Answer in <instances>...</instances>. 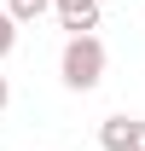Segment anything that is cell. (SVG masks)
I'll return each mask as SVG.
<instances>
[{
  "label": "cell",
  "instance_id": "cell-8",
  "mask_svg": "<svg viewBox=\"0 0 145 151\" xmlns=\"http://www.w3.org/2000/svg\"><path fill=\"white\" fill-rule=\"evenodd\" d=\"M0 6H6V0H0Z\"/></svg>",
  "mask_w": 145,
  "mask_h": 151
},
{
  "label": "cell",
  "instance_id": "cell-3",
  "mask_svg": "<svg viewBox=\"0 0 145 151\" xmlns=\"http://www.w3.org/2000/svg\"><path fill=\"white\" fill-rule=\"evenodd\" d=\"M99 145H105V151H128V145H134V116H105Z\"/></svg>",
  "mask_w": 145,
  "mask_h": 151
},
{
  "label": "cell",
  "instance_id": "cell-2",
  "mask_svg": "<svg viewBox=\"0 0 145 151\" xmlns=\"http://www.w3.org/2000/svg\"><path fill=\"white\" fill-rule=\"evenodd\" d=\"M52 12H58V23H64L70 35H93V29H99V0H58Z\"/></svg>",
  "mask_w": 145,
  "mask_h": 151
},
{
  "label": "cell",
  "instance_id": "cell-1",
  "mask_svg": "<svg viewBox=\"0 0 145 151\" xmlns=\"http://www.w3.org/2000/svg\"><path fill=\"white\" fill-rule=\"evenodd\" d=\"M105 41L99 35H70L64 41V52H58V76H64V87L70 93H93L99 81H105Z\"/></svg>",
  "mask_w": 145,
  "mask_h": 151
},
{
  "label": "cell",
  "instance_id": "cell-5",
  "mask_svg": "<svg viewBox=\"0 0 145 151\" xmlns=\"http://www.w3.org/2000/svg\"><path fill=\"white\" fill-rule=\"evenodd\" d=\"M12 47H18V18H12V12L0 6V58L12 52Z\"/></svg>",
  "mask_w": 145,
  "mask_h": 151
},
{
  "label": "cell",
  "instance_id": "cell-6",
  "mask_svg": "<svg viewBox=\"0 0 145 151\" xmlns=\"http://www.w3.org/2000/svg\"><path fill=\"white\" fill-rule=\"evenodd\" d=\"M128 151H145V116H134V145Z\"/></svg>",
  "mask_w": 145,
  "mask_h": 151
},
{
  "label": "cell",
  "instance_id": "cell-7",
  "mask_svg": "<svg viewBox=\"0 0 145 151\" xmlns=\"http://www.w3.org/2000/svg\"><path fill=\"white\" fill-rule=\"evenodd\" d=\"M6 105H12V81L0 76V111H6Z\"/></svg>",
  "mask_w": 145,
  "mask_h": 151
},
{
  "label": "cell",
  "instance_id": "cell-4",
  "mask_svg": "<svg viewBox=\"0 0 145 151\" xmlns=\"http://www.w3.org/2000/svg\"><path fill=\"white\" fill-rule=\"evenodd\" d=\"M52 6H58V0H6V12L18 18V29H23V23H35V18H47Z\"/></svg>",
  "mask_w": 145,
  "mask_h": 151
}]
</instances>
